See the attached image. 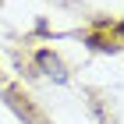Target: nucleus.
I'll return each mask as SVG.
<instances>
[{
    "mask_svg": "<svg viewBox=\"0 0 124 124\" xmlns=\"http://www.w3.org/2000/svg\"><path fill=\"white\" fill-rule=\"evenodd\" d=\"M36 64L43 67V75H46V78H53V82H64V78H67L64 64H60V60L53 57L50 50H39V53H36Z\"/></svg>",
    "mask_w": 124,
    "mask_h": 124,
    "instance_id": "1",
    "label": "nucleus"
}]
</instances>
